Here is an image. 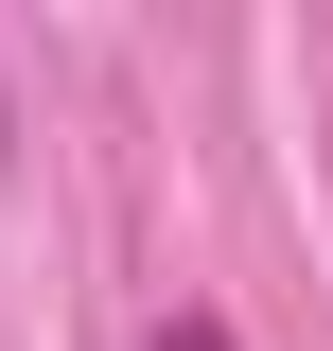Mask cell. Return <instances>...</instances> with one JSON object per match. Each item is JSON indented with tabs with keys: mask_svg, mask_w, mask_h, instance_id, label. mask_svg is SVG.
<instances>
[{
	"mask_svg": "<svg viewBox=\"0 0 333 351\" xmlns=\"http://www.w3.org/2000/svg\"><path fill=\"white\" fill-rule=\"evenodd\" d=\"M158 351H246V334H228V316H175V334H158Z\"/></svg>",
	"mask_w": 333,
	"mask_h": 351,
	"instance_id": "1",
	"label": "cell"
}]
</instances>
